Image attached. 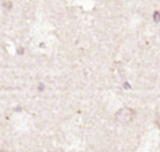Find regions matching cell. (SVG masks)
I'll list each match as a JSON object with an SVG mask.
<instances>
[{
	"label": "cell",
	"mask_w": 160,
	"mask_h": 152,
	"mask_svg": "<svg viewBox=\"0 0 160 152\" xmlns=\"http://www.w3.org/2000/svg\"><path fill=\"white\" fill-rule=\"evenodd\" d=\"M153 18H155L156 23L160 21V13H159V11H155V14H153Z\"/></svg>",
	"instance_id": "cell-2"
},
{
	"label": "cell",
	"mask_w": 160,
	"mask_h": 152,
	"mask_svg": "<svg viewBox=\"0 0 160 152\" xmlns=\"http://www.w3.org/2000/svg\"><path fill=\"white\" fill-rule=\"evenodd\" d=\"M136 117V111L131 107H121L119 110H117V113L114 114V118L118 124H122V125H127V124H131V123L135 120Z\"/></svg>",
	"instance_id": "cell-1"
},
{
	"label": "cell",
	"mask_w": 160,
	"mask_h": 152,
	"mask_svg": "<svg viewBox=\"0 0 160 152\" xmlns=\"http://www.w3.org/2000/svg\"><path fill=\"white\" fill-rule=\"evenodd\" d=\"M0 152H7V151H4V149H0Z\"/></svg>",
	"instance_id": "cell-3"
}]
</instances>
